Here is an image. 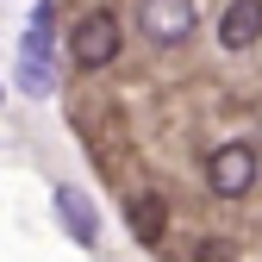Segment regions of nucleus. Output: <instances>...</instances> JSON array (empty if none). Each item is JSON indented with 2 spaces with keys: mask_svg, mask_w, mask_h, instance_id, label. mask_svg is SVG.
Listing matches in <instances>:
<instances>
[{
  "mask_svg": "<svg viewBox=\"0 0 262 262\" xmlns=\"http://www.w3.org/2000/svg\"><path fill=\"white\" fill-rule=\"evenodd\" d=\"M125 225L138 244H162L169 237V206H162V193H131L125 200Z\"/></svg>",
  "mask_w": 262,
  "mask_h": 262,
  "instance_id": "423d86ee",
  "label": "nucleus"
},
{
  "mask_svg": "<svg viewBox=\"0 0 262 262\" xmlns=\"http://www.w3.org/2000/svg\"><path fill=\"white\" fill-rule=\"evenodd\" d=\"M13 88L31 94V100H50V94H56V62H50V56H25V50H19V75H13Z\"/></svg>",
  "mask_w": 262,
  "mask_h": 262,
  "instance_id": "6e6552de",
  "label": "nucleus"
},
{
  "mask_svg": "<svg viewBox=\"0 0 262 262\" xmlns=\"http://www.w3.org/2000/svg\"><path fill=\"white\" fill-rule=\"evenodd\" d=\"M206 187L219 193V200H244V193L256 187V150L250 144H219L206 156Z\"/></svg>",
  "mask_w": 262,
  "mask_h": 262,
  "instance_id": "f03ea898",
  "label": "nucleus"
},
{
  "mask_svg": "<svg viewBox=\"0 0 262 262\" xmlns=\"http://www.w3.org/2000/svg\"><path fill=\"white\" fill-rule=\"evenodd\" d=\"M262 44V0H231L219 13V50H256Z\"/></svg>",
  "mask_w": 262,
  "mask_h": 262,
  "instance_id": "39448f33",
  "label": "nucleus"
},
{
  "mask_svg": "<svg viewBox=\"0 0 262 262\" xmlns=\"http://www.w3.org/2000/svg\"><path fill=\"white\" fill-rule=\"evenodd\" d=\"M19 50H25V56H50V50H56V0H38V7H31Z\"/></svg>",
  "mask_w": 262,
  "mask_h": 262,
  "instance_id": "0eeeda50",
  "label": "nucleus"
},
{
  "mask_svg": "<svg viewBox=\"0 0 262 262\" xmlns=\"http://www.w3.org/2000/svg\"><path fill=\"white\" fill-rule=\"evenodd\" d=\"M193 19H200L193 0H138V31H144L150 44H162V50L181 44L187 31H193Z\"/></svg>",
  "mask_w": 262,
  "mask_h": 262,
  "instance_id": "7ed1b4c3",
  "label": "nucleus"
},
{
  "mask_svg": "<svg viewBox=\"0 0 262 262\" xmlns=\"http://www.w3.org/2000/svg\"><path fill=\"white\" fill-rule=\"evenodd\" d=\"M0 100H7V81H0Z\"/></svg>",
  "mask_w": 262,
  "mask_h": 262,
  "instance_id": "1a4fd4ad",
  "label": "nucleus"
},
{
  "mask_svg": "<svg viewBox=\"0 0 262 262\" xmlns=\"http://www.w3.org/2000/svg\"><path fill=\"white\" fill-rule=\"evenodd\" d=\"M119 50H125V25H119V13L94 7V13H81V19L69 25V62H75L81 75L113 69V62H119Z\"/></svg>",
  "mask_w": 262,
  "mask_h": 262,
  "instance_id": "f257e3e1",
  "label": "nucleus"
},
{
  "mask_svg": "<svg viewBox=\"0 0 262 262\" xmlns=\"http://www.w3.org/2000/svg\"><path fill=\"white\" fill-rule=\"evenodd\" d=\"M56 219H62V231H69L81 250H94V244H100V206H94L81 187H69V181L56 187Z\"/></svg>",
  "mask_w": 262,
  "mask_h": 262,
  "instance_id": "20e7f679",
  "label": "nucleus"
}]
</instances>
